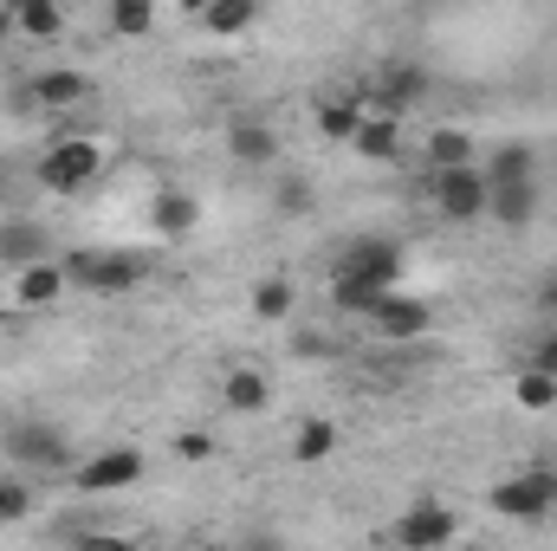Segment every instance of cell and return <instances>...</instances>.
<instances>
[{
  "mask_svg": "<svg viewBox=\"0 0 557 551\" xmlns=\"http://www.w3.org/2000/svg\"><path fill=\"white\" fill-rule=\"evenodd\" d=\"M552 506H557V474H539V467L493 487V513H506V519H539Z\"/></svg>",
  "mask_w": 557,
  "mask_h": 551,
  "instance_id": "obj_4",
  "label": "cell"
},
{
  "mask_svg": "<svg viewBox=\"0 0 557 551\" xmlns=\"http://www.w3.org/2000/svg\"><path fill=\"white\" fill-rule=\"evenodd\" d=\"M416 98H421V72L416 65H396V72L376 78V105H383V111H409Z\"/></svg>",
  "mask_w": 557,
  "mask_h": 551,
  "instance_id": "obj_13",
  "label": "cell"
},
{
  "mask_svg": "<svg viewBox=\"0 0 557 551\" xmlns=\"http://www.w3.org/2000/svg\"><path fill=\"white\" fill-rule=\"evenodd\" d=\"M532 370L557 377V331H552V338H539V351H532Z\"/></svg>",
  "mask_w": 557,
  "mask_h": 551,
  "instance_id": "obj_31",
  "label": "cell"
},
{
  "mask_svg": "<svg viewBox=\"0 0 557 551\" xmlns=\"http://www.w3.org/2000/svg\"><path fill=\"white\" fill-rule=\"evenodd\" d=\"M65 285H72L65 267H33V260H26V267H20V285H13V298H20V305H52Z\"/></svg>",
  "mask_w": 557,
  "mask_h": 551,
  "instance_id": "obj_12",
  "label": "cell"
},
{
  "mask_svg": "<svg viewBox=\"0 0 557 551\" xmlns=\"http://www.w3.org/2000/svg\"><path fill=\"white\" fill-rule=\"evenodd\" d=\"M182 7H195V13H201V7H208V0H182Z\"/></svg>",
  "mask_w": 557,
  "mask_h": 551,
  "instance_id": "obj_34",
  "label": "cell"
},
{
  "mask_svg": "<svg viewBox=\"0 0 557 551\" xmlns=\"http://www.w3.org/2000/svg\"><path fill=\"white\" fill-rule=\"evenodd\" d=\"M454 539V513H441L434 500H421L416 513H403V526H396V546H447Z\"/></svg>",
  "mask_w": 557,
  "mask_h": 551,
  "instance_id": "obj_10",
  "label": "cell"
},
{
  "mask_svg": "<svg viewBox=\"0 0 557 551\" xmlns=\"http://www.w3.org/2000/svg\"><path fill=\"white\" fill-rule=\"evenodd\" d=\"M253 13H260L253 0H208V7H201L208 33H247V26H253Z\"/></svg>",
  "mask_w": 557,
  "mask_h": 551,
  "instance_id": "obj_15",
  "label": "cell"
},
{
  "mask_svg": "<svg viewBox=\"0 0 557 551\" xmlns=\"http://www.w3.org/2000/svg\"><path fill=\"white\" fill-rule=\"evenodd\" d=\"M370 325H376V331H383L389 344H409V338H421V331H428L434 318H428V305H421V298H403V292L389 285V292H383V298L370 305Z\"/></svg>",
  "mask_w": 557,
  "mask_h": 551,
  "instance_id": "obj_7",
  "label": "cell"
},
{
  "mask_svg": "<svg viewBox=\"0 0 557 551\" xmlns=\"http://www.w3.org/2000/svg\"><path fill=\"white\" fill-rule=\"evenodd\" d=\"M292 448H298V461H324V454L337 448V428H331V421H305Z\"/></svg>",
  "mask_w": 557,
  "mask_h": 551,
  "instance_id": "obj_23",
  "label": "cell"
},
{
  "mask_svg": "<svg viewBox=\"0 0 557 551\" xmlns=\"http://www.w3.org/2000/svg\"><path fill=\"white\" fill-rule=\"evenodd\" d=\"M111 26H117L124 39H143V33H149V0H117V7H111Z\"/></svg>",
  "mask_w": 557,
  "mask_h": 551,
  "instance_id": "obj_26",
  "label": "cell"
},
{
  "mask_svg": "<svg viewBox=\"0 0 557 551\" xmlns=\"http://www.w3.org/2000/svg\"><path fill=\"white\" fill-rule=\"evenodd\" d=\"M149 221H156V234H188V228L201 221V208H195V195L162 188V195H156V208H149Z\"/></svg>",
  "mask_w": 557,
  "mask_h": 551,
  "instance_id": "obj_11",
  "label": "cell"
},
{
  "mask_svg": "<svg viewBox=\"0 0 557 551\" xmlns=\"http://www.w3.org/2000/svg\"><path fill=\"white\" fill-rule=\"evenodd\" d=\"M337 279H363V285H396L403 279V247L389 241H357L344 260H337Z\"/></svg>",
  "mask_w": 557,
  "mask_h": 551,
  "instance_id": "obj_6",
  "label": "cell"
},
{
  "mask_svg": "<svg viewBox=\"0 0 557 551\" xmlns=\"http://www.w3.org/2000/svg\"><path fill=\"white\" fill-rule=\"evenodd\" d=\"M7 20H13V13H0V39H7Z\"/></svg>",
  "mask_w": 557,
  "mask_h": 551,
  "instance_id": "obj_33",
  "label": "cell"
},
{
  "mask_svg": "<svg viewBox=\"0 0 557 551\" xmlns=\"http://www.w3.org/2000/svg\"><path fill=\"white\" fill-rule=\"evenodd\" d=\"M13 26L33 39H59V7L52 0H13Z\"/></svg>",
  "mask_w": 557,
  "mask_h": 551,
  "instance_id": "obj_16",
  "label": "cell"
},
{
  "mask_svg": "<svg viewBox=\"0 0 557 551\" xmlns=\"http://www.w3.org/2000/svg\"><path fill=\"white\" fill-rule=\"evenodd\" d=\"M91 85H85V72H46L39 85H33V98L46 105V111H65V105H78Z\"/></svg>",
  "mask_w": 557,
  "mask_h": 551,
  "instance_id": "obj_14",
  "label": "cell"
},
{
  "mask_svg": "<svg viewBox=\"0 0 557 551\" xmlns=\"http://www.w3.org/2000/svg\"><path fill=\"white\" fill-rule=\"evenodd\" d=\"M98 169H104V156H98L91 137H59L52 149H46V162H39V182L59 188V195H72V188H91Z\"/></svg>",
  "mask_w": 557,
  "mask_h": 551,
  "instance_id": "obj_1",
  "label": "cell"
},
{
  "mask_svg": "<svg viewBox=\"0 0 557 551\" xmlns=\"http://www.w3.org/2000/svg\"><path fill=\"white\" fill-rule=\"evenodd\" d=\"M227 143H234V156H240V162H273V156H278L273 131H260V124H240Z\"/></svg>",
  "mask_w": 557,
  "mask_h": 551,
  "instance_id": "obj_20",
  "label": "cell"
},
{
  "mask_svg": "<svg viewBox=\"0 0 557 551\" xmlns=\"http://www.w3.org/2000/svg\"><path fill=\"white\" fill-rule=\"evenodd\" d=\"M253 311H260V318H285V311H292V285H285V279H260V285H253Z\"/></svg>",
  "mask_w": 557,
  "mask_h": 551,
  "instance_id": "obj_25",
  "label": "cell"
},
{
  "mask_svg": "<svg viewBox=\"0 0 557 551\" xmlns=\"http://www.w3.org/2000/svg\"><path fill=\"white\" fill-rule=\"evenodd\" d=\"M227 409H240V415L267 409V377L260 370H227Z\"/></svg>",
  "mask_w": 557,
  "mask_h": 551,
  "instance_id": "obj_17",
  "label": "cell"
},
{
  "mask_svg": "<svg viewBox=\"0 0 557 551\" xmlns=\"http://www.w3.org/2000/svg\"><path fill=\"white\" fill-rule=\"evenodd\" d=\"M506 175H532V149H519V143L493 149V162H486V182H506Z\"/></svg>",
  "mask_w": 557,
  "mask_h": 551,
  "instance_id": "obj_24",
  "label": "cell"
},
{
  "mask_svg": "<svg viewBox=\"0 0 557 551\" xmlns=\"http://www.w3.org/2000/svg\"><path fill=\"white\" fill-rule=\"evenodd\" d=\"M357 124H363V111H357V105H324V111H318V131H324L331 143H350V137H357Z\"/></svg>",
  "mask_w": 557,
  "mask_h": 551,
  "instance_id": "obj_21",
  "label": "cell"
},
{
  "mask_svg": "<svg viewBox=\"0 0 557 551\" xmlns=\"http://www.w3.org/2000/svg\"><path fill=\"white\" fill-rule=\"evenodd\" d=\"M7 454L26 461V467H65V441H59V428H46V421H20V428L7 434Z\"/></svg>",
  "mask_w": 557,
  "mask_h": 551,
  "instance_id": "obj_9",
  "label": "cell"
},
{
  "mask_svg": "<svg viewBox=\"0 0 557 551\" xmlns=\"http://www.w3.org/2000/svg\"><path fill=\"white\" fill-rule=\"evenodd\" d=\"M383 292H389V285H363V279H337V305H344V311H370V305H376Z\"/></svg>",
  "mask_w": 557,
  "mask_h": 551,
  "instance_id": "obj_27",
  "label": "cell"
},
{
  "mask_svg": "<svg viewBox=\"0 0 557 551\" xmlns=\"http://www.w3.org/2000/svg\"><path fill=\"white\" fill-rule=\"evenodd\" d=\"M175 454H182V461H208L214 441H208V434H175Z\"/></svg>",
  "mask_w": 557,
  "mask_h": 551,
  "instance_id": "obj_30",
  "label": "cell"
},
{
  "mask_svg": "<svg viewBox=\"0 0 557 551\" xmlns=\"http://www.w3.org/2000/svg\"><path fill=\"white\" fill-rule=\"evenodd\" d=\"M350 143H357L363 156H396V111H383V118H363Z\"/></svg>",
  "mask_w": 557,
  "mask_h": 551,
  "instance_id": "obj_18",
  "label": "cell"
},
{
  "mask_svg": "<svg viewBox=\"0 0 557 551\" xmlns=\"http://www.w3.org/2000/svg\"><path fill=\"white\" fill-rule=\"evenodd\" d=\"M454 162H473V137L467 131H434L428 137V169H454Z\"/></svg>",
  "mask_w": 557,
  "mask_h": 551,
  "instance_id": "obj_19",
  "label": "cell"
},
{
  "mask_svg": "<svg viewBox=\"0 0 557 551\" xmlns=\"http://www.w3.org/2000/svg\"><path fill=\"white\" fill-rule=\"evenodd\" d=\"M512 396H519L525 409H552V403H557V377H545V370H525V377L512 383Z\"/></svg>",
  "mask_w": 557,
  "mask_h": 551,
  "instance_id": "obj_22",
  "label": "cell"
},
{
  "mask_svg": "<svg viewBox=\"0 0 557 551\" xmlns=\"http://www.w3.org/2000/svg\"><path fill=\"white\" fill-rule=\"evenodd\" d=\"M434 208H441L447 221H473V215H486V169H473V162L434 169Z\"/></svg>",
  "mask_w": 557,
  "mask_h": 551,
  "instance_id": "obj_2",
  "label": "cell"
},
{
  "mask_svg": "<svg viewBox=\"0 0 557 551\" xmlns=\"http://www.w3.org/2000/svg\"><path fill=\"white\" fill-rule=\"evenodd\" d=\"M486 215L506 221V228H525L539 215V182L532 175H506V182H486Z\"/></svg>",
  "mask_w": 557,
  "mask_h": 551,
  "instance_id": "obj_8",
  "label": "cell"
},
{
  "mask_svg": "<svg viewBox=\"0 0 557 551\" xmlns=\"http://www.w3.org/2000/svg\"><path fill=\"white\" fill-rule=\"evenodd\" d=\"M33 254H39V234H33V228L7 234V260H33Z\"/></svg>",
  "mask_w": 557,
  "mask_h": 551,
  "instance_id": "obj_29",
  "label": "cell"
},
{
  "mask_svg": "<svg viewBox=\"0 0 557 551\" xmlns=\"http://www.w3.org/2000/svg\"><path fill=\"white\" fill-rule=\"evenodd\" d=\"M539 305H545V311H552V318H557V279H552V285H545V292H539Z\"/></svg>",
  "mask_w": 557,
  "mask_h": 551,
  "instance_id": "obj_32",
  "label": "cell"
},
{
  "mask_svg": "<svg viewBox=\"0 0 557 551\" xmlns=\"http://www.w3.org/2000/svg\"><path fill=\"white\" fill-rule=\"evenodd\" d=\"M137 474H143L137 448H104V454H91L72 480H78V493H117V487H131Z\"/></svg>",
  "mask_w": 557,
  "mask_h": 551,
  "instance_id": "obj_5",
  "label": "cell"
},
{
  "mask_svg": "<svg viewBox=\"0 0 557 551\" xmlns=\"http://www.w3.org/2000/svg\"><path fill=\"white\" fill-rule=\"evenodd\" d=\"M65 279L85 285V292H131L143 279V260H131V254H72Z\"/></svg>",
  "mask_w": 557,
  "mask_h": 551,
  "instance_id": "obj_3",
  "label": "cell"
},
{
  "mask_svg": "<svg viewBox=\"0 0 557 551\" xmlns=\"http://www.w3.org/2000/svg\"><path fill=\"white\" fill-rule=\"evenodd\" d=\"M26 506H33V493L20 480H0V519H26Z\"/></svg>",
  "mask_w": 557,
  "mask_h": 551,
  "instance_id": "obj_28",
  "label": "cell"
}]
</instances>
